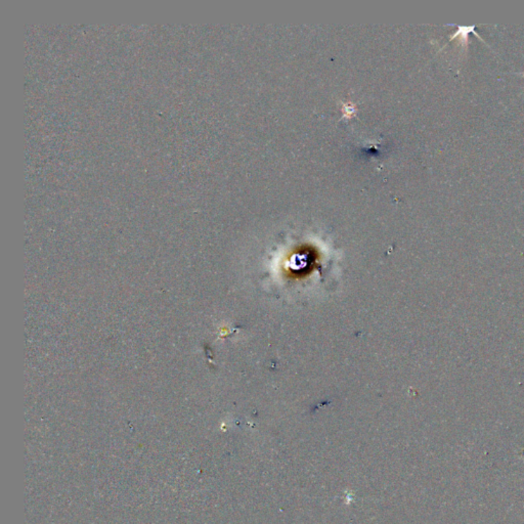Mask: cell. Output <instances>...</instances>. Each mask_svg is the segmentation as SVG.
<instances>
[{"mask_svg":"<svg viewBox=\"0 0 524 524\" xmlns=\"http://www.w3.org/2000/svg\"><path fill=\"white\" fill-rule=\"evenodd\" d=\"M453 26L456 27V32L453 33V35L449 36V41H452V40L455 39V38L456 37H459L461 40V44H462L464 49H467L468 37H469V34H474L475 36H478L479 40H480L481 42H483V44H487V46L490 47L489 44H487V42L485 41V39H483V38L478 34V31H476L475 25H472V26H460V25H453Z\"/></svg>","mask_w":524,"mask_h":524,"instance_id":"1","label":"cell"},{"mask_svg":"<svg viewBox=\"0 0 524 524\" xmlns=\"http://www.w3.org/2000/svg\"><path fill=\"white\" fill-rule=\"evenodd\" d=\"M515 75H524V72H521V73H519L518 72V73H515ZM523 92H524V89H523Z\"/></svg>","mask_w":524,"mask_h":524,"instance_id":"2","label":"cell"}]
</instances>
